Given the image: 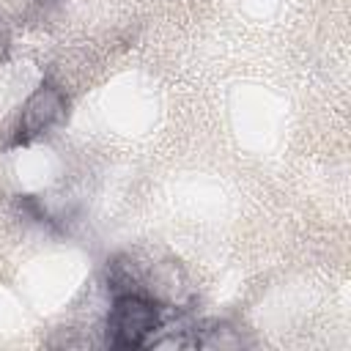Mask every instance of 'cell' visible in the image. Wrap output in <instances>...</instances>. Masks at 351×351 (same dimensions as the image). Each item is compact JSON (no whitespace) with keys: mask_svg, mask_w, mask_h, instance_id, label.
I'll return each mask as SVG.
<instances>
[{"mask_svg":"<svg viewBox=\"0 0 351 351\" xmlns=\"http://www.w3.org/2000/svg\"><path fill=\"white\" fill-rule=\"evenodd\" d=\"M159 329V310L151 299L140 293L121 296L107 318V340L115 348H137L151 340Z\"/></svg>","mask_w":351,"mask_h":351,"instance_id":"obj_1","label":"cell"},{"mask_svg":"<svg viewBox=\"0 0 351 351\" xmlns=\"http://www.w3.org/2000/svg\"><path fill=\"white\" fill-rule=\"evenodd\" d=\"M3 52H5V33H3V27H0V58H3Z\"/></svg>","mask_w":351,"mask_h":351,"instance_id":"obj_3","label":"cell"},{"mask_svg":"<svg viewBox=\"0 0 351 351\" xmlns=\"http://www.w3.org/2000/svg\"><path fill=\"white\" fill-rule=\"evenodd\" d=\"M66 118V99L58 88L52 85H41L22 107V118H19V134L25 140H36L41 134H49L55 126H60V121Z\"/></svg>","mask_w":351,"mask_h":351,"instance_id":"obj_2","label":"cell"}]
</instances>
